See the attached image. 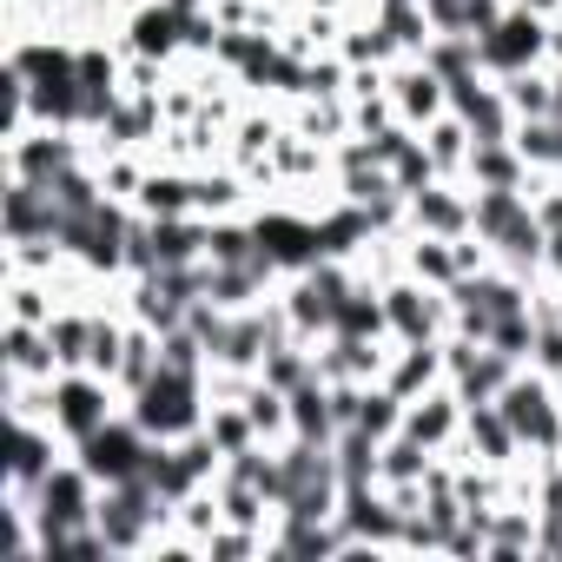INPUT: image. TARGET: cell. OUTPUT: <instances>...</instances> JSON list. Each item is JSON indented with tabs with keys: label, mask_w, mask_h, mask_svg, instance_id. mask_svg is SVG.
<instances>
[{
	"label": "cell",
	"mask_w": 562,
	"mask_h": 562,
	"mask_svg": "<svg viewBox=\"0 0 562 562\" xmlns=\"http://www.w3.org/2000/svg\"><path fill=\"white\" fill-rule=\"evenodd\" d=\"M93 529L106 542V555H146L159 529H172V503L159 496L153 476H133V483H106L100 490V509H93Z\"/></svg>",
	"instance_id": "cell-1"
},
{
	"label": "cell",
	"mask_w": 562,
	"mask_h": 562,
	"mask_svg": "<svg viewBox=\"0 0 562 562\" xmlns=\"http://www.w3.org/2000/svg\"><path fill=\"white\" fill-rule=\"evenodd\" d=\"M126 411H133V417H139V430H146V437H159V443L192 437V430L205 424V411H212L205 371H172V364H159V371L126 397Z\"/></svg>",
	"instance_id": "cell-2"
},
{
	"label": "cell",
	"mask_w": 562,
	"mask_h": 562,
	"mask_svg": "<svg viewBox=\"0 0 562 562\" xmlns=\"http://www.w3.org/2000/svg\"><path fill=\"white\" fill-rule=\"evenodd\" d=\"M251 238H258V258L292 278L305 265L325 258V238H318V212H305L299 199H271V205H251Z\"/></svg>",
	"instance_id": "cell-3"
},
{
	"label": "cell",
	"mask_w": 562,
	"mask_h": 562,
	"mask_svg": "<svg viewBox=\"0 0 562 562\" xmlns=\"http://www.w3.org/2000/svg\"><path fill=\"white\" fill-rule=\"evenodd\" d=\"M496 411L509 417V430L522 437L529 457H555V450H562V397H555V378H542L536 364H522V371L503 384Z\"/></svg>",
	"instance_id": "cell-4"
},
{
	"label": "cell",
	"mask_w": 562,
	"mask_h": 562,
	"mask_svg": "<svg viewBox=\"0 0 562 562\" xmlns=\"http://www.w3.org/2000/svg\"><path fill=\"white\" fill-rule=\"evenodd\" d=\"M126 411V397H120V384L113 378H100V371H60L54 378V397H47V417H54V430L80 450L100 424H113Z\"/></svg>",
	"instance_id": "cell-5"
},
{
	"label": "cell",
	"mask_w": 562,
	"mask_h": 562,
	"mask_svg": "<svg viewBox=\"0 0 562 562\" xmlns=\"http://www.w3.org/2000/svg\"><path fill=\"white\" fill-rule=\"evenodd\" d=\"M74 166H93V139L80 126H27L8 139V179H27V186H54L60 172Z\"/></svg>",
	"instance_id": "cell-6"
},
{
	"label": "cell",
	"mask_w": 562,
	"mask_h": 562,
	"mask_svg": "<svg viewBox=\"0 0 562 562\" xmlns=\"http://www.w3.org/2000/svg\"><path fill=\"white\" fill-rule=\"evenodd\" d=\"M384 318H391L397 345H430V338H450L457 305H450V292H437V285H424V278L397 271V278H384Z\"/></svg>",
	"instance_id": "cell-7"
},
{
	"label": "cell",
	"mask_w": 562,
	"mask_h": 562,
	"mask_svg": "<svg viewBox=\"0 0 562 562\" xmlns=\"http://www.w3.org/2000/svg\"><path fill=\"white\" fill-rule=\"evenodd\" d=\"M476 60H483L490 80H509L522 67H549V21L529 14L522 0H509V14L490 34H476Z\"/></svg>",
	"instance_id": "cell-8"
},
{
	"label": "cell",
	"mask_w": 562,
	"mask_h": 562,
	"mask_svg": "<svg viewBox=\"0 0 562 562\" xmlns=\"http://www.w3.org/2000/svg\"><path fill=\"white\" fill-rule=\"evenodd\" d=\"M153 443H159V437H146L133 411H120V417H113V424H100V430H93L74 457H80V463L100 476V490H106V483H133V476H146Z\"/></svg>",
	"instance_id": "cell-9"
},
{
	"label": "cell",
	"mask_w": 562,
	"mask_h": 562,
	"mask_svg": "<svg viewBox=\"0 0 562 562\" xmlns=\"http://www.w3.org/2000/svg\"><path fill=\"white\" fill-rule=\"evenodd\" d=\"M60 457H74V443L54 430V417H14L8 424V490L34 496Z\"/></svg>",
	"instance_id": "cell-10"
},
{
	"label": "cell",
	"mask_w": 562,
	"mask_h": 562,
	"mask_svg": "<svg viewBox=\"0 0 562 562\" xmlns=\"http://www.w3.org/2000/svg\"><path fill=\"white\" fill-rule=\"evenodd\" d=\"M384 93H391V106H397V120H404L411 133H424L430 120L450 113V80L430 74L417 54H404L397 67H384Z\"/></svg>",
	"instance_id": "cell-11"
},
{
	"label": "cell",
	"mask_w": 562,
	"mask_h": 562,
	"mask_svg": "<svg viewBox=\"0 0 562 562\" xmlns=\"http://www.w3.org/2000/svg\"><path fill=\"white\" fill-rule=\"evenodd\" d=\"M450 113H457L476 139H509V133H516V113H509V100H503V80H490V74L450 80Z\"/></svg>",
	"instance_id": "cell-12"
},
{
	"label": "cell",
	"mask_w": 562,
	"mask_h": 562,
	"mask_svg": "<svg viewBox=\"0 0 562 562\" xmlns=\"http://www.w3.org/2000/svg\"><path fill=\"white\" fill-rule=\"evenodd\" d=\"M404 437H417L430 457H450V450L463 443V397H457L450 384L411 397V404H404Z\"/></svg>",
	"instance_id": "cell-13"
},
{
	"label": "cell",
	"mask_w": 562,
	"mask_h": 562,
	"mask_svg": "<svg viewBox=\"0 0 562 562\" xmlns=\"http://www.w3.org/2000/svg\"><path fill=\"white\" fill-rule=\"evenodd\" d=\"M120 47L126 54H146V60H179L186 54V14L172 8V0H146V8H133L126 14V27H120Z\"/></svg>",
	"instance_id": "cell-14"
},
{
	"label": "cell",
	"mask_w": 562,
	"mask_h": 562,
	"mask_svg": "<svg viewBox=\"0 0 562 562\" xmlns=\"http://www.w3.org/2000/svg\"><path fill=\"white\" fill-rule=\"evenodd\" d=\"M0 232L14 238H60L67 232V212L54 205L47 186H27V179H8V192H0Z\"/></svg>",
	"instance_id": "cell-15"
},
{
	"label": "cell",
	"mask_w": 562,
	"mask_h": 562,
	"mask_svg": "<svg viewBox=\"0 0 562 562\" xmlns=\"http://www.w3.org/2000/svg\"><path fill=\"white\" fill-rule=\"evenodd\" d=\"M450 457H470V463H490V470H509L522 457V437L509 430V417L496 404H463V443Z\"/></svg>",
	"instance_id": "cell-16"
},
{
	"label": "cell",
	"mask_w": 562,
	"mask_h": 562,
	"mask_svg": "<svg viewBox=\"0 0 562 562\" xmlns=\"http://www.w3.org/2000/svg\"><path fill=\"white\" fill-rule=\"evenodd\" d=\"M411 232L463 238L470 232V186L463 179H430L424 192H411Z\"/></svg>",
	"instance_id": "cell-17"
},
{
	"label": "cell",
	"mask_w": 562,
	"mask_h": 562,
	"mask_svg": "<svg viewBox=\"0 0 562 562\" xmlns=\"http://www.w3.org/2000/svg\"><path fill=\"white\" fill-rule=\"evenodd\" d=\"M251 199H258V192H251V179H245L232 159L192 172V205H199V218H245Z\"/></svg>",
	"instance_id": "cell-18"
},
{
	"label": "cell",
	"mask_w": 562,
	"mask_h": 562,
	"mask_svg": "<svg viewBox=\"0 0 562 562\" xmlns=\"http://www.w3.org/2000/svg\"><path fill=\"white\" fill-rule=\"evenodd\" d=\"M378 384H391L404 404L424 397V391H437V384H450V378H443V338H430V345H397V338H391V364H384Z\"/></svg>",
	"instance_id": "cell-19"
},
{
	"label": "cell",
	"mask_w": 562,
	"mask_h": 562,
	"mask_svg": "<svg viewBox=\"0 0 562 562\" xmlns=\"http://www.w3.org/2000/svg\"><path fill=\"white\" fill-rule=\"evenodd\" d=\"M0 364H8V378H60L47 325H0Z\"/></svg>",
	"instance_id": "cell-20"
},
{
	"label": "cell",
	"mask_w": 562,
	"mask_h": 562,
	"mask_svg": "<svg viewBox=\"0 0 562 562\" xmlns=\"http://www.w3.org/2000/svg\"><path fill=\"white\" fill-rule=\"evenodd\" d=\"M133 212H146V218H186V212H199V205H192V166L153 159V172H146Z\"/></svg>",
	"instance_id": "cell-21"
},
{
	"label": "cell",
	"mask_w": 562,
	"mask_h": 562,
	"mask_svg": "<svg viewBox=\"0 0 562 562\" xmlns=\"http://www.w3.org/2000/svg\"><path fill=\"white\" fill-rule=\"evenodd\" d=\"M54 312H60L54 278L8 271V299H0V325H54Z\"/></svg>",
	"instance_id": "cell-22"
},
{
	"label": "cell",
	"mask_w": 562,
	"mask_h": 562,
	"mask_svg": "<svg viewBox=\"0 0 562 562\" xmlns=\"http://www.w3.org/2000/svg\"><path fill=\"white\" fill-rule=\"evenodd\" d=\"M404 271H411V278H424V285H437V292H450L457 278H463V265H457V238L404 232Z\"/></svg>",
	"instance_id": "cell-23"
},
{
	"label": "cell",
	"mask_w": 562,
	"mask_h": 562,
	"mask_svg": "<svg viewBox=\"0 0 562 562\" xmlns=\"http://www.w3.org/2000/svg\"><path fill=\"white\" fill-rule=\"evenodd\" d=\"M338 54H345V67H397V60H404L397 34H391L384 21H371V14H351V21H345Z\"/></svg>",
	"instance_id": "cell-24"
},
{
	"label": "cell",
	"mask_w": 562,
	"mask_h": 562,
	"mask_svg": "<svg viewBox=\"0 0 562 562\" xmlns=\"http://www.w3.org/2000/svg\"><path fill=\"white\" fill-rule=\"evenodd\" d=\"M529 159L516 153V139H476L470 146V166H463V186H529Z\"/></svg>",
	"instance_id": "cell-25"
},
{
	"label": "cell",
	"mask_w": 562,
	"mask_h": 562,
	"mask_svg": "<svg viewBox=\"0 0 562 562\" xmlns=\"http://www.w3.org/2000/svg\"><path fill=\"white\" fill-rule=\"evenodd\" d=\"M292 437L331 450V437H338V411H331V384H325V378H312V384L292 391Z\"/></svg>",
	"instance_id": "cell-26"
},
{
	"label": "cell",
	"mask_w": 562,
	"mask_h": 562,
	"mask_svg": "<svg viewBox=\"0 0 562 562\" xmlns=\"http://www.w3.org/2000/svg\"><path fill=\"white\" fill-rule=\"evenodd\" d=\"M47 338H54L60 371H87V358H93V305H60Z\"/></svg>",
	"instance_id": "cell-27"
},
{
	"label": "cell",
	"mask_w": 562,
	"mask_h": 562,
	"mask_svg": "<svg viewBox=\"0 0 562 562\" xmlns=\"http://www.w3.org/2000/svg\"><path fill=\"white\" fill-rule=\"evenodd\" d=\"M245 404V417H251V430H258V443H285L292 437V397L278 391V384H265V378H251V391L238 397Z\"/></svg>",
	"instance_id": "cell-28"
},
{
	"label": "cell",
	"mask_w": 562,
	"mask_h": 562,
	"mask_svg": "<svg viewBox=\"0 0 562 562\" xmlns=\"http://www.w3.org/2000/svg\"><path fill=\"white\" fill-rule=\"evenodd\" d=\"M430 463H437V457H430V450H424L417 437H404V430L378 443V483H384V490H404V483H424V476H430Z\"/></svg>",
	"instance_id": "cell-29"
},
{
	"label": "cell",
	"mask_w": 562,
	"mask_h": 562,
	"mask_svg": "<svg viewBox=\"0 0 562 562\" xmlns=\"http://www.w3.org/2000/svg\"><path fill=\"white\" fill-rule=\"evenodd\" d=\"M258 378H265V384H278V391L292 397L299 384H312V378H318V358H312V345H305V338H278V345L265 351Z\"/></svg>",
	"instance_id": "cell-30"
},
{
	"label": "cell",
	"mask_w": 562,
	"mask_h": 562,
	"mask_svg": "<svg viewBox=\"0 0 562 562\" xmlns=\"http://www.w3.org/2000/svg\"><path fill=\"white\" fill-rule=\"evenodd\" d=\"M331 463H338L345 490L378 483V437H371V430H358V424H345V430L331 437Z\"/></svg>",
	"instance_id": "cell-31"
},
{
	"label": "cell",
	"mask_w": 562,
	"mask_h": 562,
	"mask_svg": "<svg viewBox=\"0 0 562 562\" xmlns=\"http://www.w3.org/2000/svg\"><path fill=\"white\" fill-rule=\"evenodd\" d=\"M503 100H509L516 120H549L555 113V74L549 67H522V74L503 80Z\"/></svg>",
	"instance_id": "cell-32"
},
{
	"label": "cell",
	"mask_w": 562,
	"mask_h": 562,
	"mask_svg": "<svg viewBox=\"0 0 562 562\" xmlns=\"http://www.w3.org/2000/svg\"><path fill=\"white\" fill-rule=\"evenodd\" d=\"M424 146H430V159H437V172H443V179H463L476 133H470L457 113H443V120H430V126H424Z\"/></svg>",
	"instance_id": "cell-33"
},
{
	"label": "cell",
	"mask_w": 562,
	"mask_h": 562,
	"mask_svg": "<svg viewBox=\"0 0 562 562\" xmlns=\"http://www.w3.org/2000/svg\"><path fill=\"white\" fill-rule=\"evenodd\" d=\"M93 172H100V192H106V199L133 205L139 186H146V172H153V153H133V146H126V153H100Z\"/></svg>",
	"instance_id": "cell-34"
},
{
	"label": "cell",
	"mask_w": 562,
	"mask_h": 562,
	"mask_svg": "<svg viewBox=\"0 0 562 562\" xmlns=\"http://www.w3.org/2000/svg\"><path fill=\"white\" fill-rule=\"evenodd\" d=\"M371 21H384L391 34H397V47L404 54H424L430 47V14H424V0H371Z\"/></svg>",
	"instance_id": "cell-35"
},
{
	"label": "cell",
	"mask_w": 562,
	"mask_h": 562,
	"mask_svg": "<svg viewBox=\"0 0 562 562\" xmlns=\"http://www.w3.org/2000/svg\"><path fill=\"white\" fill-rule=\"evenodd\" d=\"M516 153L529 159V172H562V120H516Z\"/></svg>",
	"instance_id": "cell-36"
},
{
	"label": "cell",
	"mask_w": 562,
	"mask_h": 562,
	"mask_svg": "<svg viewBox=\"0 0 562 562\" xmlns=\"http://www.w3.org/2000/svg\"><path fill=\"white\" fill-rule=\"evenodd\" d=\"M305 139H318V146H338V139H351V100L338 93V100H299V120H292Z\"/></svg>",
	"instance_id": "cell-37"
},
{
	"label": "cell",
	"mask_w": 562,
	"mask_h": 562,
	"mask_svg": "<svg viewBox=\"0 0 562 562\" xmlns=\"http://www.w3.org/2000/svg\"><path fill=\"white\" fill-rule=\"evenodd\" d=\"M245 258H258L251 212L245 218H205V265H245Z\"/></svg>",
	"instance_id": "cell-38"
},
{
	"label": "cell",
	"mask_w": 562,
	"mask_h": 562,
	"mask_svg": "<svg viewBox=\"0 0 562 562\" xmlns=\"http://www.w3.org/2000/svg\"><path fill=\"white\" fill-rule=\"evenodd\" d=\"M153 371H159V331L133 318V325H126V358H120V378H113V384H120V397H133Z\"/></svg>",
	"instance_id": "cell-39"
},
{
	"label": "cell",
	"mask_w": 562,
	"mask_h": 562,
	"mask_svg": "<svg viewBox=\"0 0 562 562\" xmlns=\"http://www.w3.org/2000/svg\"><path fill=\"white\" fill-rule=\"evenodd\" d=\"M430 74H443V80H463V74H483V60H476V34H430V47L417 54Z\"/></svg>",
	"instance_id": "cell-40"
},
{
	"label": "cell",
	"mask_w": 562,
	"mask_h": 562,
	"mask_svg": "<svg viewBox=\"0 0 562 562\" xmlns=\"http://www.w3.org/2000/svg\"><path fill=\"white\" fill-rule=\"evenodd\" d=\"M358 430H371L378 443L404 430V397L391 384H364V404H358Z\"/></svg>",
	"instance_id": "cell-41"
},
{
	"label": "cell",
	"mask_w": 562,
	"mask_h": 562,
	"mask_svg": "<svg viewBox=\"0 0 562 562\" xmlns=\"http://www.w3.org/2000/svg\"><path fill=\"white\" fill-rule=\"evenodd\" d=\"M205 437L218 443V457H238V450H251V443H258V430H251L245 404H212V411H205Z\"/></svg>",
	"instance_id": "cell-42"
},
{
	"label": "cell",
	"mask_w": 562,
	"mask_h": 562,
	"mask_svg": "<svg viewBox=\"0 0 562 562\" xmlns=\"http://www.w3.org/2000/svg\"><path fill=\"white\" fill-rule=\"evenodd\" d=\"M483 345H490V351H503L509 364H529V351H536V305H529V312H509V318H496Z\"/></svg>",
	"instance_id": "cell-43"
},
{
	"label": "cell",
	"mask_w": 562,
	"mask_h": 562,
	"mask_svg": "<svg viewBox=\"0 0 562 562\" xmlns=\"http://www.w3.org/2000/svg\"><path fill=\"white\" fill-rule=\"evenodd\" d=\"M245 555H265V529L218 522V529L205 536V562H245Z\"/></svg>",
	"instance_id": "cell-44"
},
{
	"label": "cell",
	"mask_w": 562,
	"mask_h": 562,
	"mask_svg": "<svg viewBox=\"0 0 562 562\" xmlns=\"http://www.w3.org/2000/svg\"><path fill=\"white\" fill-rule=\"evenodd\" d=\"M384 172L397 179V192H424L430 179H443V172H437V159H430V146H424V133H417V139H411V146H404Z\"/></svg>",
	"instance_id": "cell-45"
},
{
	"label": "cell",
	"mask_w": 562,
	"mask_h": 562,
	"mask_svg": "<svg viewBox=\"0 0 562 562\" xmlns=\"http://www.w3.org/2000/svg\"><path fill=\"white\" fill-rule=\"evenodd\" d=\"M437 34H470V0H424Z\"/></svg>",
	"instance_id": "cell-46"
},
{
	"label": "cell",
	"mask_w": 562,
	"mask_h": 562,
	"mask_svg": "<svg viewBox=\"0 0 562 562\" xmlns=\"http://www.w3.org/2000/svg\"><path fill=\"white\" fill-rule=\"evenodd\" d=\"M542 285H562V232H549L542 245Z\"/></svg>",
	"instance_id": "cell-47"
},
{
	"label": "cell",
	"mask_w": 562,
	"mask_h": 562,
	"mask_svg": "<svg viewBox=\"0 0 562 562\" xmlns=\"http://www.w3.org/2000/svg\"><path fill=\"white\" fill-rule=\"evenodd\" d=\"M542 299H549V312L562 318V285H542Z\"/></svg>",
	"instance_id": "cell-48"
},
{
	"label": "cell",
	"mask_w": 562,
	"mask_h": 562,
	"mask_svg": "<svg viewBox=\"0 0 562 562\" xmlns=\"http://www.w3.org/2000/svg\"><path fill=\"white\" fill-rule=\"evenodd\" d=\"M555 74V120H562V67H549Z\"/></svg>",
	"instance_id": "cell-49"
},
{
	"label": "cell",
	"mask_w": 562,
	"mask_h": 562,
	"mask_svg": "<svg viewBox=\"0 0 562 562\" xmlns=\"http://www.w3.org/2000/svg\"><path fill=\"white\" fill-rule=\"evenodd\" d=\"M555 397H562V384H555Z\"/></svg>",
	"instance_id": "cell-50"
}]
</instances>
